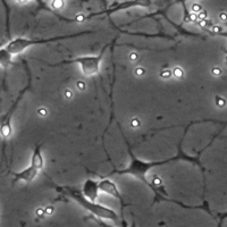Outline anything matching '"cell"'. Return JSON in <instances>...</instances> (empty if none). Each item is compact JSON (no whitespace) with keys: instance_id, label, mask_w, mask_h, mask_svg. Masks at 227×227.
<instances>
[{"instance_id":"cell-1","label":"cell","mask_w":227,"mask_h":227,"mask_svg":"<svg viewBox=\"0 0 227 227\" xmlns=\"http://www.w3.org/2000/svg\"><path fill=\"white\" fill-rule=\"evenodd\" d=\"M128 153H130V157H131V163H130V165L127 166L126 168H124V169H114L109 175H111V174H118V175L134 176L136 179L143 182L145 185L149 186L153 192H156L155 187H153V185L149 182V179H148V177H146V174H148L152 168L158 167V166H161V165H166V164H168V163L176 161V160H179V159L188 160V161H191V163H195L198 165H200L199 161H198V159H195V158L185 157V156L182 153V150H181V149L178 150V155L177 156L173 157V158H169V159H166V160H163V161H143V160L136 158V157L133 155V152H132V150H131L130 148H128Z\"/></svg>"},{"instance_id":"cell-2","label":"cell","mask_w":227,"mask_h":227,"mask_svg":"<svg viewBox=\"0 0 227 227\" xmlns=\"http://www.w3.org/2000/svg\"><path fill=\"white\" fill-rule=\"evenodd\" d=\"M51 185L55 187V190L59 193H62L64 195H67L68 198L73 199L76 203H78L80 206L84 208L86 211H89L90 214H92V216H94L95 218H99V219H107V220H110L113 223L116 224H121L122 219L119 218L118 214L102 205H99V203H95L90 201L89 199H86L85 196L83 195V193L81 191H78L77 188H74L71 186H58L56 185L55 183L51 182Z\"/></svg>"},{"instance_id":"cell-3","label":"cell","mask_w":227,"mask_h":227,"mask_svg":"<svg viewBox=\"0 0 227 227\" xmlns=\"http://www.w3.org/2000/svg\"><path fill=\"white\" fill-rule=\"evenodd\" d=\"M91 33V31H83L75 33V34H69V35H62V36H53V38H49V39H29V38H16L13 39L8 42L4 48L7 51L11 53V56H16L20 55L22 52H24L26 49L31 48L32 46H40V44H46V43H50V42L55 41H60V40H65V39H72V38H76L80 35H84Z\"/></svg>"},{"instance_id":"cell-4","label":"cell","mask_w":227,"mask_h":227,"mask_svg":"<svg viewBox=\"0 0 227 227\" xmlns=\"http://www.w3.org/2000/svg\"><path fill=\"white\" fill-rule=\"evenodd\" d=\"M109 47V44H106L101 49V51L99 52L97 56H82V57H76L71 60H64L62 62H57V64H50L49 66L51 67H56V66H60V65H68V64H77L80 65V68L82 71L83 75L86 77H91L100 72V62H102L103 55L106 52V49Z\"/></svg>"},{"instance_id":"cell-5","label":"cell","mask_w":227,"mask_h":227,"mask_svg":"<svg viewBox=\"0 0 227 227\" xmlns=\"http://www.w3.org/2000/svg\"><path fill=\"white\" fill-rule=\"evenodd\" d=\"M43 167H44V159H43V156H42L41 144H36L31 156L30 166L26 167L22 172H18V173L13 172L11 173V175L14 176V183H16V182L31 183L36 178V176L39 175L40 170Z\"/></svg>"},{"instance_id":"cell-6","label":"cell","mask_w":227,"mask_h":227,"mask_svg":"<svg viewBox=\"0 0 227 227\" xmlns=\"http://www.w3.org/2000/svg\"><path fill=\"white\" fill-rule=\"evenodd\" d=\"M30 86H31V77L29 76V83H27V85L22 90L21 93H20L18 97H17V99H16V100L13 102V104L11 106L9 110L6 113V115H4V116L1 117V119H0V136H1L5 141L9 140L11 137V135H13V125H11L13 116H14V113L16 111V109L18 108V104H20L21 100L23 99L24 94H25L26 91L30 89Z\"/></svg>"},{"instance_id":"cell-7","label":"cell","mask_w":227,"mask_h":227,"mask_svg":"<svg viewBox=\"0 0 227 227\" xmlns=\"http://www.w3.org/2000/svg\"><path fill=\"white\" fill-rule=\"evenodd\" d=\"M99 191L104 193V194H108V195L113 196V198H116L122 203L123 207L126 206L124 200H123V196H122L119 190H118V186L116 185V183L111 179L102 178L101 181H99Z\"/></svg>"},{"instance_id":"cell-8","label":"cell","mask_w":227,"mask_h":227,"mask_svg":"<svg viewBox=\"0 0 227 227\" xmlns=\"http://www.w3.org/2000/svg\"><path fill=\"white\" fill-rule=\"evenodd\" d=\"M99 192H100L99 191V182L91 179V178H88L84 182L82 193L86 199H89L92 202H95V200L99 196Z\"/></svg>"},{"instance_id":"cell-9","label":"cell","mask_w":227,"mask_h":227,"mask_svg":"<svg viewBox=\"0 0 227 227\" xmlns=\"http://www.w3.org/2000/svg\"><path fill=\"white\" fill-rule=\"evenodd\" d=\"M13 65H14L13 56L5 48H1L0 49V66L4 69H7V68H9Z\"/></svg>"},{"instance_id":"cell-10","label":"cell","mask_w":227,"mask_h":227,"mask_svg":"<svg viewBox=\"0 0 227 227\" xmlns=\"http://www.w3.org/2000/svg\"><path fill=\"white\" fill-rule=\"evenodd\" d=\"M50 4H51V6L55 8V9H57V11H59V9H62V7H64V1H60V0H58V1H50Z\"/></svg>"},{"instance_id":"cell-11","label":"cell","mask_w":227,"mask_h":227,"mask_svg":"<svg viewBox=\"0 0 227 227\" xmlns=\"http://www.w3.org/2000/svg\"><path fill=\"white\" fill-rule=\"evenodd\" d=\"M92 219L99 225L100 227H115V226H113V225H109V224H107V223H104L102 219H99V218H95V217H93L92 216Z\"/></svg>"},{"instance_id":"cell-12","label":"cell","mask_w":227,"mask_h":227,"mask_svg":"<svg viewBox=\"0 0 227 227\" xmlns=\"http://www.w3.org/2000/svg\"><path fill=\"white\" fill-rule=\"evenodd\" d=\"M216 104L219 107V108H224V107L226 106V101H225V99H224V98H221V97H217L216 98Z\"/></svg>"},{"instance_id":"cell-13","label":"cell","mask_w":227,"mask_h":227,"mask_svg":"<svg viewBox=\"0 0 227 227\" xmlns=\"http://www.w3.org/2000/svg\"><path fill=\"white\" fill-rule=\"evenodd\" d=\"M173 73H174V75H175L176 77H182L184 75V72H183V69L181 67H176L175 69L173 71Z\"/></svg>"},{"instance_id":"cell-14","label":"cell","mask_w":227,"mask_h":227,"mask_svg":"<svg viewBox=\"0 0 227 227\" xmlns=\"http://www.w3.org/2000/svg\"><path fill=\"white\" fill-rule=\"evenodd\" d=\"M144 68H142V67H137L136 69H135V75L136 76H142V75H144Z\"/></svg>"},{"instance_id":"cell-15","label":"cell","mask_w":227,"mask_h":227,"mask_svg":"<svg viewBox=\"0 0 227 227\" xmlns=\"http://www.w3.org/2000/svg\"><path fill=\"white\" fill-rule=\"evenodd\" d=\"M160 75H161V77H164V78H169V77L172 76V72H170V71H163V72L160 73Z\"/></svg>"},{"instance_id":"cell-16","label":"cell","mask_w":227,"mask_h":227,"mask_svg":"<svg viewBox=\"0 0 227 227\" xmlns=\"http://www.w3.org/2000/svg\"><path fill=\"white\" fill-rule=\"evenodd\" d=\"M192 11H194V13H196L198 15L201 13V6L200 5H198V4H194L193 6H192Z\"/></svg>"},{"instance_id":"cell-17","label":"cell","mask_w":227,"mask_h":227,"mask_svg":"<svg viewBox=\"0 0 227 227\" xmlns=\"http://www.w3.org/2000/svg\"><path fill=\"white\" fill-rule=\"evenodd\" d=\"M131 125H132L133 127H135V128H136V127H139V126H140L141 124H140V121H139V119L134 118V119H132V122H131Z\"/></svg>"},{"instance_id":"cell-18","label":"cell","mask_w":227,"mask_h":227,"mask_svg":"<svg viewBox=\"0 0 227 227\" xmlns=\"http://www.w3.org/2000/svg\"><path fill=\"white\" fill-rule=\"evenodd\" d=\"M72 95H73V93L71 92L69 90H67V91L65 92V97H66L67 99H71V98H72Z\"/></svg>"},{"instance_id":"cell-19","label":"cell","mask_w":227,"mask_h":227,"mask_svg":"<svg viewBox=\"0 0 227 227\" xmlns=\"http://www.w3.org/2000/svg\"><path fill=\"white\" fill-rule=\"evenodd\" d=\"M77 85H78V89H80V90H84V89H85V83L78 82L77 83Z\"/></svg>"},{"instance_id":"cell-20","label":"cell","mask_w":227,"mask_h":227,"mask_svg":"<svg viewBox=\"0 0 227 227\" xmlns=\"http://www.w3.org/2000/svg\"><path fill=\"white\" fill-rule=\"evenodd\" d=\"M38 113L40 114L41 116H47L48 111H47V110H44V109H40V110H38Z\"/></svg>"},{"instance_id":"cell-21","label":"cell","mask_w":227,"mask_h":227,"mask_svg":"<svg viewBox=\"0 0 227 227\" xmlns=\"http://www.w3.org/2000/svg\"><path fill=\"white\" fill-rule=\"evenodd\" d=\"M212 73H214L215 75H219V74H221V71H220L218 67H215V69L212 71Z\"/></svg>"},{"instance_id":"cell-22","label":"cell","mask_w":227,"mask_h":227,"mask_svg":"<svg viewBox=\"0 0 227 227\" xmlns=\"http://www.w3.org/2000/svg\"><path fill=\"white\" fill-rule=\"evenodd\" d=\"M220 18H221L223 21H226V20H227V15L225 14V13H221V14H220Z\"/></svg>"}]
</instances>
